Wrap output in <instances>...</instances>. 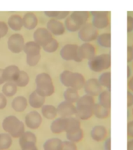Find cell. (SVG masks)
Instances as JSON below:
<instances>
[{"label": "cell", "mask_w": 133, "mask_h": 150, "mask_svg": "<svg viewBox=\"0 0 133 150\" xmlns=\"http://www.w3.org/2000/svg\"><path fill=\"white\" fill-rule=\"evenodd\" d=\"M2 128L12 138H20L25 132L23 122L19 120L16 116H8L2 121Z\"/></svg>", "instance_id": "1"}, {"label": "cell", "mask_w": 133, "mask_h": 150, "mask_svg": "<svg viewBox=\"0 0 133 150\" xmlns=\"http://www.w3.org/2000/svg\"><path fill=\"white\" fill-rule=\"evenodd\" d=\"M36 91L44 97L52 96L55 92V86L51 76L48 73L43 72L36 76Z\"/></svg>", "instance_id": "2"}, {"label": "cell", "mask_w": 133, "mask_h": 150, "mask_svg": "<svg viewBox=\"0 0 133 150\" xmlns=\"http://www.w3.org/2000/svg\"><path fill=\"white\" fill-rule=\"evenodd\" d=\"M60 81L63 85L67 88H73L79 90L83 88L86 82L85 77L82 74L78 72H72L70 70H64L61 73Z\"/></svg>", "instance_id": "3"}, {"label": "cell", "mask_w": 133, "mask_h": 150, "mask_svg": "<svg viewBox=\"0 0 133 150\" xmlns=\"http://www.w3.org/2000/svg\"><path fill=\"white\" fill-rule=\"evenodd\" d=\"M111 56L109 53H103L98 56H93L89 59V68L94 72H101L111 67Z\"/></svg>", "instance_id": "4"}, {"label": "cell", "mask_w": 133, "mask_h": 150, "mask_svg": "<svg viewBox=\"0 0 133 150\" xmlns=\"http://www.w3.org/2000/svg\"><path fill=\"white\" fill-rule=\"evenodd\" d=\"M88 18L87 12H73L65 21V28L71 32L79 30Z\"/></svg>", "instance_id": "5"}, {"label": "cell", "mask_w": 133, "mask_h": 150, "mask_svg": "<svg viewBox=\"0 0 133 150\" xmlns=\"http://www.w3.org/2000/svg\"><path fill=\"white\" fill-rule=\"evenodd\" d=\"M79 45L76 44H66L60 50L61 57L65 60H74L76 62H81L78 54Z\"/></svg>", "instance_id": "6"}, {"label": "cell", "mask_w": 133, "mask_h": 150, "mask_svg": "<svg viewBox=\"0 0 133 150\" xmlns=\"http://www.w3.org/2000/svg\"><path fill=\"white\" fill-rule=\"evenodd\" d=\"M98 37V31L97 28L90 23L85 24L79 29V38L84 42H92Z\"/></svg>", "instance_id": "7"}, {"label": "cell", "mask_w": 133, "mask_h": 150, "mask_svg": "<svg viewBox=\"0 0 133 150\" xmlns=\"http://www.w3.org/2000/svg\"><path fill=\"white\" fill-rule=\"evenodd\" d=\"M7 44H8V48L12 52L19 53L23 50L25 42L23 35L18 33H15L9 38Z\"/></svg>", "instance_id": "8"}, {"label": "cell", "mask_w": 133, "mask_h": 150, "mask_svg": "<svg viewBox=\"0 0 133 150\" xmlns=\"http://www.w3.org/2000/svg\"><path fill=\"white\" fill-rule=\"evenodd\" d=\"M34 38L37 44L43 47L53 39V37L52 34L48 30V28H37L34 33Z\"/></svg>", "instance_id": "9"}, {"label": "cell", "mask_w": 133, "mask_h": 150, "mask_svg": "<svg viewBox=\"0 0 133 150\" xmlns=\"http://www.w3.org/2000/svg\"><path fill=\"white\" fill-rule=\"evenodd\" d=\"M84 91L86 94L91 96H99V94L103 91L102 85L97 78H90L86 81L84 84Z\"/></svg>", "instance_id": "10"}, {"label": "cell", "mask_w": 133, "mask_h": 150, "mask_svg": "<svg viewBox=\"0 0 133 150\" xmlns=\"http://www.w3.org/2000/svg\"><path fill=\"white\" fill-rule=\"evenodd\" d=\"M58 114L62 117H72L76 112V107L72 103L68 101H62L57 106Z\"/></svg>", "instance_id": "11"}, {"label": "cell", "mask_w": 133, "mask_h": 150, "mask_svg": "<svg viewBox=\"0 0 133 150\" xmlns=\"http://www.w3.org/2000/svg\"><path fill=\"white\" fill-rule=\"evenodd\" d=\"M42 122V117L39 112L34 110L25 116V124L30 129L38 128Z\"/></svg>", "instance_id": "12"}, {"label": "cell", "mask_w": 133, "mask_h": 150, "mask_svg": "<svg viewBox=\"0 0 133 150\" xmlns=\"http://www.w3.org/2000/svg\"><path fill=\"white\" fill-rule=\"evenodd\" d=\"M78 54L79 58L83 59H90L96 56V49L90 42H84L79 45L78 49Z\"/></svg>", "instance_id": "13"}, {"label": "cell", "mask_w": 133, "mask_h": 150, "mask_svg": "<svg viewBox=\"0 0 133 150\" xmlns=\"http://www.w3.org/2000/svg\"><path fill=\"white\" fill-rule=\"evenodd\" d=\"M93 25L96 28H104L108 24V18L106 12H93Z\"/></svg>", "instance_id": "14"}, {"label": "cell", "mask_w": 133, "mask_h": 150, "mask_svg": "<svg viewBox=\"0 0 133 150\" xmlns=\"http://www.w3.org/2000/svg\"><path fill=\"white\" fill-rule=\"evenodd\" d=\"M20 69L16 65H9L3 69V78L5 82L16 81V78L20 74Z\"/></svg>", "instance_id": "15"}, {"label": "cell", "mask_w": 133, "mask_h": 150, "mask_svg": "<svg viewBox=\"0 0 133 150\" xmlns=\"http://www.w3.org/2000/svg\"><path fill=\"white\" fill-rule=\"evenodd\" d=\"M48 30L55 35H61L65 33V26L61 21L56 19H51L47 23Z\"/></svg>", "instance_id": "16"}, {"label": "cell", "mask_w": 133, "mask_h": 150, "mask_svg": "<svg viewBox=\"0 0 133 150\" xmlns=\"http://www.w3.org/2000/svg\"><path fill=\"white\" fill-rule=\"evenodd\" d=\"M67 129V117H58L54 120L51 124V131L54 134H60L66 131Z\"/></svg>", "instance_id": "17"}, {"label": "cell", "mask_w": 133, "mask_h": 150, "mask_svg": "<svg viewBox=\"0 0 133 150\" xmlns=\"http://www.w3.org/2000/svg\"><path fill=\"white\" fill-rule=\"evenodd\" d=\"M28 102L30 106L35 109H38V108H41L44 105L45 103V97L41 96L35 91L30 94L29 98H28Z\"/></svg>", "instance_id": "18"}, {"label": "cell", "mask_w": 133, "mask_h": 150, "mask_svg": "<svg viewBox=\"0 0 133 150\" xmlns=\"http://www.w3.org/2000/svg\"><path fill=\"white\" fill-rule=\"evenodd\" d=\"M36 142H37V137L31 131H25L19 139V144L21 148L28 145H33V144L36 145Z\"/></svg>", "instance_id": "19"}, {"label": "cell", "mask_w": 133, "mask_h": 150, "mask_svg": "<svg viewBox=\"0 0 133 150\" xmlns=\"http://www.w3.org/2000/svg\"><path fill=\"white\" fill-rule=\"evenodd\" d=\"M41 46L37 44L35 41H30L25 43L23 51L27 54V56H34L41 52Z\"/></svg>", "instance_id": "20"}, {"label": "cell", "mask_w": 133, "mask_h": 150, "mask_svg": "<svg viewBox=\"0 0 133 150\" xmlns=\"http://www.w3.org/2000/svg\"><path fill=\"white\" fill-rule=\"evenodd\" d=\"M76 117L79 120H88L93 115V107L90 106H76Z\"/></svg>", "instance_id": "21"}, {"label": "cell", "mask_w": 133, "mask_h": 150, "mask_svg": "<svg viewBox=\"0 0 133 150\" xmlns=\"http://www.w3.org/2000/svg\"><path fill=\"white\" fill-rule=\"evenodd\" d=\"M12 108L16 112H23L27 106V99L23 96H17L11 103Z\"/></svg>", "instance_id": "22"}, {"label": "cell", "mask_w": 133, "mask_h": 150, "mask_svg": "<svg viewBox=\"0 0 133 150\" xmlns=\"http://www.w3.org/2000/svg\"><path fill=\"white\" fill-rule=\"evenodd\" d=\"M37 16L33 13H27L23 16V25L29 30L34 29L37 25Z\"/></svg>", "instance_id": "23"}, {"label": "cell", "mask_w": 133, "mask_h": 150, "mask_svg": "<svg viewBox=\"0 0 133 150\" xmlns=\"http://www.w3.org/2000/svg\"><path fill=\"white\" fill-rule=\"evenodd\" d=\"M62 141L57 138H50L44 142L43 147L44 150H62Z\"/></svg>", "instance_id": "24"}, {"label": "cell", "mask_w": 133, "mask_h": 150, "mask_svg": "<svg viewBox=\"0 0 133 150\" xmlns=\"http://www.w3.org/2000/svg\"><path fill=\"white\" fill-rule=\"evenodd\" d=\"M90 135L93 140L99 142V141L104 139L107 135V130L102 125H97L92 129Z\"/></svg>", "instance_id": "25"}, {"label": "cell", "mask_w": 133, "mask_h": 150, "mask_svg": "<svg viewBox=\"0 0 133 150\" xmlns=\"http://www.w3.org/2000/svg\"><path fill=\"white\" fill-rule=\"evenodd\" d=\"M99 103L104 107L110 109L111 106V91L109 90H103L99 94Z\"/></svg>", "instance_id": "26"}, {"label": "cell", "mask_w": 133, "mask_h": 150, "mask_svg": "<svg viewBox=\"0 0 133 150\" xmlns=\"http://www.w3.org/2000/svg\"><path fill=\"white\" fill-rule=\"evenodd\" d=\"M41 113L46 119H55L57 115V108L53 105H44L41 107Z\"/></svg>", "instance_id": "27"}, {"label": "cell", "mask_w": 133, "mask_h": 150, "mask_svg": "<svg viewBox=\"0 0 133 150\" xmlns=\"http://www.w3.org/2000/svg\"><path fill=\"white\" fill-rule=\"evenodd\" d=\"M93 114L99 119H105L110 116V109L103 106L100 103H95L93 106Z\"/></svg>", "instance_id": "28"}, {"label": "cell", "mask_w": 133, "mask_h": 150, "mask_svg": "<svg viewBox=\"0 0 133 150\" xmlns=\"http://www.w3.org/2000/svg\"><path fill=\"white\" fill-rule=\"evenodd\" d=\"M8 25L14 30H20L23 27V18L17 14L12 15L8 20Z\"/></svg>", "instance_id": "29"}, {"label": "cell", "mask_w": 133, "mask_h": 150, "mask_svg": "<svg viewBox=\"0 0 133 150\" xmlns=\"http://www.w3.org/2000/svg\"><path fill=\"white\" fill-rule=\"evenodd\" d=\"M64 98L65 101H68L73 104L75 103H76V102L79 98L78 90L73 88H67L66 90L64 91Z\"/></svg>", "instance_id": "30"}, {"label": "cell", "mask_w": 133, "mask_h": 150, "mask_svg": "<svg viewBox=\"0 0 133 150\" xmlns=\"http://www.w3.org/2000/svg\"><path fill=\"white\" fill-rule=\"evenodd\" d=\"M83 137V131L81 127L66 132V138H68V140L71 141L72 142H79L80 140H82Z\"/></svg>", "instance_id": "31"}, {"label": "cell", "mask_w": 133, "mask_h": 150, "mask_svg": "<svg viewBox=\"0 0 133 150\" xmlns=\"http://www.w3.org/2000/svg\"><path fill=\"white\" fill-rule=\"evenodd\" d=\"M98 81L100 84L102 85V87H104L107 90L111 91V71H106V72L102 73L99 76Z\"/></svg>", "instance_id": "32"}, {"label": "cell", "mask_w": 133, "mask_h": 150, "mask_svg": "<svg viewBox=\"0 0 133 150\" xmlns=\"http://www.w3.org/2000/svg\"><path fill=\"white\" fill-rule=\"evenodd\" d=\"M2 93L4 94L6 97L13 96L17 91V85L14 82L7 81L6 82L2 87Z\"/></svg>", "instance_id": "33"}, {"label": "cell", "mask_w": 133, "mask_h": 150, "mask_svg": "<svg viewBox=\"0 0 133 150\" xmlns=\"http://www.w3.org/2000/svg\"><path fill=\"white\" fill-rule=\"evenodd\" d=\"M99 45L104 48H111V35L110 33H104L98 35L97 38Z\"/></svg>", "instance_id": "34"}, {"label": "cell", "mask_w": 133, "mask_h": 150, "mask_svg": "<svg viewBox=\"0 0 133 150\" xmlns=\"http://www.w3.org/2000/svg\"><path fill=\"white\" fill-rule=\"evenodd\" d=\"M95 104L94 98L93 96L90 95H84V96L79 97L78 101L76 102V106H90V107H93Z\"/></svg>", "instance_id": "35"}, {"label": "cell", "mask_w": 133, "mask_h": 150, "mask_svg": "<svg viewBox=\"0 0 133 150\" xmlns=\"http://www.w3.org/2000/svg\"><path fill=\"white\" fill-rule=\"evenodd\" d=\"M12 142H13V139L9 134H0V150H5L9 149L11 146Z\"/></svg>", "instance_id": "36"}, {"label": "cell", "mask_w": 133, "mask_h": 150, "mask_svg": "<svg viewBox=\"0 0 133 150\" xmlns=\"http://www.w3.org/2000/svg\"><path fill=\"white\" fill-rule=\"evenodd\" d=\"M30 81L29 75L24 70H20L18 77L16 78V81L14 82L17 85V87H25Z\"/></svg>", "instance_id": "37"}, {"label": "cell", "mask_w": 133, "mask_h": 150, "mask_svg": "<svg viewBox=\"0 0 133 150\" xmlns=\"http://www.w3.org/2000/svg\"><path fill=\"white\" fill-rule=\"evenodd\" d=\"M58 42L56 39L53 38V39L50 41V42L46 44L45 45L42 47L43 49H44V51L46 52H49V53H51V52H55L58 48Z\"/></svg>", "instance_id": "38"}, {"label": "cell", "mask_w": 133, "mask_h": 150, "mask_svg": "<svg viewBox=\"0 0 133 150\" xmlns=\"http://www.w3.org/2000/svg\"><path fill=\"white\" fill-rule=\"evenodd\" d=\"M44 13L46 14L47 16L52 17L56 20H60V19H63L66 17L69 14V12H44Z\"/></svg>", "instance_id": "39"}, {"label": "cell", "mask_w": 133, "mask_h": 150, "mask_svg": "<svg viewBox=\"0 0 133 150\" xmlns=\"http://www.w3.org/2000/svg\"><path fill=\"white\" fill-rule=\"evenodd\" d=\"M41 59V53L34 56H27V63L30 67H34L38 63Z\"/></svg>", "instance_id": "40"}, {"label": "cell", "mask_w": 133, "mask_h": 150, "mask_svg": "<svg viewBox=\"0 0 133 150\" xmlns=\"http://www.w3.org/2000/svg\"><path fill=\"white\" fill-rule=\"evenodd\" d=\"M62 150H77V147L75 142L71 141H64L62 142Z\"/></svg>", "instance_id": "41"}, {"label": "cell", "mask_w": 133, "mask_h": 150, "mask_svg": "<svg viewBox=\"0 0 133 150\" xmlns=\"http://www.w3.org/2000/svg\"><path fill=\"white\" fill-rule=\"evenodd\" d=\"M8 32V26L6 23L2 21H0V38L4 37Z\"/></svg>", "instance_id": "42"}, {"label": "cell", "mask_w": 133, "mask_h": 150, "mask_svg": "<svg viewBox=\"0 0 133 150\" xmlns=\"http://www.w3.org/2000/svg\"><path fill=\"white\" fill-rule=\"evenodd\" d=\"M133 60V47L128 45L127 47V62L131 63Z\"/></svg>", "instance_id": "43"}, {"label": "cell", "mask_w": 133, "mask_h": 150, "mask_svg": "<svg viewBox=\"0 0 133 150\" xmlns=\"http://www.w3.org/2000/svg\"><path fill=\"white\" fill-rule=\"evenodd\" d=\"M7 105L6 96L3 93H0V110L4 109Z\"/></svg>", "instance_id": "44"}, {"label": "cell", "mask_w": 133, "mask_h": 150, "mask_svg": "<svg viewBox=\"0 0 133 150\" xmlns=\"http://www.w3.org/2000/svg\"><path fill=\"white\" fill-rule=\"evenodd\" d=\"M127 105L131 107L133 105V93L130 90L127 91Z\"/></svg>", "instance_id": "45"}, {"label": "cell", "mask_w": 133, "mask_h": 150, "mask_svg": "<svg viewBox=\"0 0 133 150\" xmlns=\"http://www.w3.org/2000/svg\"><path fill=\"white\" fill-rule=\"evenodd\" d=\"M127 131H128V135L133 138V120L128 123Z\"/></svg>", "instance_id": "46"}, {"label": "cell", "mask_w": 133, "mask_h": 150, "mask_svg": "<svg viewBox=\"0 0 133 150\" xmlns=\"http://www.w3.org/2000/svg\"><path fill=\"white\" fill-rule=\"evenodd\" d=\"M133 30V18L131 16L128 17V32H131Z\"/></svg>", "instance_id": "47"}, {"label": "cell", "mask_w": 133, "mask_h": 150, "mask_svg": "<svg viewBox=\"0 0 133 150\" xmlns=\"http://www.w3.org/2000/svg\"><path fill=\"white\" fill-rule=\"evenodd\" d=\"M22 150H37V148L35 144L33 145H28L22 147Z\"/></svg>", "instance_id": "48"}, {"label": "cell", "mask_w": 133, "mask_h": 150, "mask_svg": "<svg viewBox=\"0 0 133 150\" xmlns=\"http://www.w3.org/2000/svg\"><path fill=\"white\" fill-rule=\"evenodd\" d=\"M128 88H129V90L133 92V76L131 77L130 79L128 80Z\"/></svg>", "instance_id": "49"}, {"label": "cell", "mask_w": 133, "mask_h": 150, "mask_svg": "<svg viewBox=\"0 0 133 150\" xmlns=\"http://www.w3.org/2000/svg\"><path fill=\"white\" fill-rule=\"evenodd\" d=\"M5 83L4 78H3V69L0 68V84Z\"/></svg>", "instance_id": "50"}, {"label": "cell", "mask_w": 133, "mask_h": 150, "mask_svg": "<svg viewBox=\"0 0 133 150\" xmlns=\"http://www.w3.org/2000/svg\"><path fill=\"white\" fill-rule=\"evenodd\" d=\"M127 149H128V150H133V139L132 140H130L128 142Z\"/></svg>", "instance_id": "51"}, {"label": "cell", "mask_w": 133, "mask_h": 150, "mask_svg": "<svg viewBox=\"0 0 133 150\" xmlns=\"http://www.w3.org/2000/svg\"><path fill=\"white\" fill-rule=\"evenodd\" d=\"M127 69H128V70H127V74H128V75H127V77H128H128H129L131 76L130 67H129V66H128V67H127Z\"/></svg>", "instance_id": "52"}, {"label": "cell", "mask_w": 133, "mask_h": 150, "mask_svg": "<svg viewBox=\"0 0 133 150\" xmlns=\"http://www.w3.org/2000/svg\"><path fill=\"white\" fill-rule=\"evenodd\" d=\"M132 115H133V109H132Z\"/></svg>", "instance_id": "53"}]
</instances>
